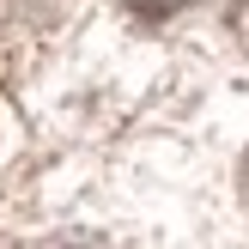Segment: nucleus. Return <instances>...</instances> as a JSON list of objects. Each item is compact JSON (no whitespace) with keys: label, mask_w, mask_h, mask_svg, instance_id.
I'll use <instances>...</instances> for the list:
<instances>
[{"label":"nucleus","mask_w":249,"mask_h":249,"mask_svg":"<svg viewBox=\"0 0 249 249\" xmlns=\"http://www.w3.org/2000/svg\"><path fill=\"white\" fill-rule=\"evenodd\" d=\"M122 6L134 12V18H146V24H158L164 12H177V6H189V0H122Z\"/></svg>","instance_id":"nucleus-1"},{"label":"nucleus","mask_w":249,"mask_h":249,"mask_svg":"<svg viewBox=\"0 0 249 249\" xmlns=\"http://www.w3.org/2000/svg\"><path fill=\"white\" fill-rule=\"evenodd\" d=\"M243 177H249V158H243Z\"/></svg>","instance_id":"nucleus-2"}]
</instances>
